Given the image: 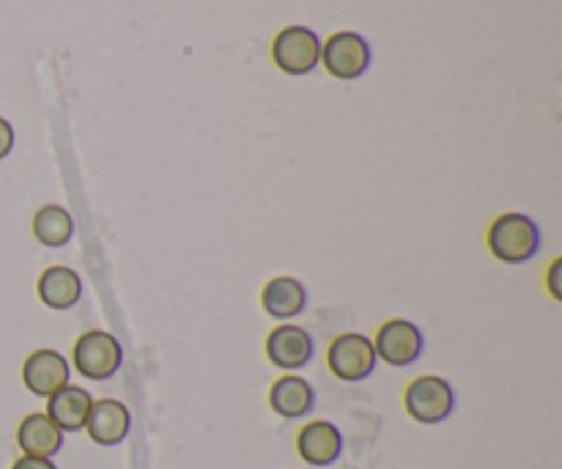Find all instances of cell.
<instances>
[{
	"mask_svg": "<svg viewBox=\"0 0 562 469\" xmlns=\"http://www.w3.org/2000/svg\"><path fill=\"white\" fill-rule=\"evenodd\" d=\"M404 404L412 421L423 423V426H437V423L448 421L456 410L453 384L442 377H417L406 388Z\"/></svg>",
	"mask_w": 562,
	"mask_h": 469,
	"instance_id": "cell-2",
	"label": "cell"
},
{
	"mask_svg": "<svg viewBox=\"0 0 562 469\" xmlns=\"http://www.w3.org/2000/svg\"><path fill=\"white\" fill-rule=\"evenodd\" d=\"M373 349L387 366L406 368L423 355V333L417 330V324L406 322V319H393L379 330Z\"/></svg>",
	"mask_w": 562,
	"mask_h": 469,
	"instance_id": "cell-7",
	"label": "cell"
},
{
	"mask_svg": "<svg viewBox=\"0 0 562 469\" xmlns=\"http://www.w3.org/2000/svg\"><path fill=\"white\" fill-rule=\"evenodd\" d=\"M272 58L285 75H311L322 64V38L311 27L291 25L274 38Z\"/></svg>",
	"mask_w": 562,
	"mask_h": 469,
	"instance_id": "cell-4",
	"label": "cell"
},
{
	"mask_svg": "<svg viewBox=\"0 0 562 469\" xmlns=\"http://www.w3.org/2000/svg\"><path fill=\"white\" fill-rule=\"evenodd\" d=\"M124 362V351L121 344L104 330H91V333L80 335L75 344V368L91 382H104V379L115 377Z\"/></svg>",
	"mask_w": 562,
	"mask_h": 469,
	"instance_id": "cell-3",
	"label": "cell"
},
{
	"mask_svg": "<svg viewBox=\"0 0 562 469\" xmlns=\"http://www.w3.org/2000/svg\"><path fill=\"white\" fill-rule=\"evenodd\" d=\"M560 275H562V258H558V261L552 264V269H549V278H547L549 291H552L554 300H562V280H560Z\"/></svg>",
	"mask_w": 562,
	"mask_h": 469,
	"instance_id": "cell-19",
	"label": "cell"
},
{
	"mask_svg": "<svg viewBox=\"0 0 562 469\" xmlns=\"http://www.w3.org/2000/svg\"><path fill=\"white\" fill-rule=\"evenodd\" d=\"M47 404V417L60 428L64 434L82 432L86 428L88 415H91L93 399L88 390L75 388V384H66L64 390H58L55 395H49Z\"/></svg>",
	"mask_w": 562,
	"mask_h": 469,
	"instance_id": "cell-13",
	"label": "cell"
},
{
	"mask_svg": "<svg viewBox=\"0 0 562 469\" xmlns=\"http://www.w3.org/2000/svg\"><path fill=\"white\" fill-rule=\"evenodd\" d=\"M488 247L503 264H527L541 250V228L527 214H503L488 231Z\"/></svg>",
	"mask_w": 562,
	"mask_h": 469,
	"instance_id": "cell-1",
	"label": "cell"
},
{
	"mask_svg": "<svg viewBox=\"0 0 562 469\" xmlns=\"http://www.w3.org/2000/svg\"><path fill=\"white\" fill-rule=\"evenodd\" d=\"M376 349L371 340L360 333H346L333 340L327 351L329 371L344 382H362L376 371Z\"/></svg>",
	"mask_w": 562,
	"mask_h": 469,
	"instance_id": "cell-5",
	"label": "cell"
},
{
	"mask_svg": "<svg viewBox=\"0 0 562 469\" xmlns=\"http://www.w3.org/2000/svg\"><path fill=\"white\" fill-rule=\"evenodd\" d=\"M82 283L80 275L69 267H49L38 278V300L53 311H69L80 302Z\"/></svg>",
	"mask_w": 562,
	"mask_h": 469,
	"instance_id": "cell-15",
	"label": "cell"
},
{
	"mask_svg": "<svg viewBox=\"0 0 562 469\" xmlns=\"http://www.w3.org/2000/svg\"><path fill=\"white\" fill-rule=\"evenodd\" d=\"M132 428V415L121 401L115 399H102L93 401L91 415L86 421L88 437L93 439L102 448H113V445H121L126 437H130Z\"/></svg>",
	"mask_w": 562,
	"mask_h": 469,
	"instance_id": "cell-10",
	"label": "cell"
},
{
	"mask_svg": "<svg viewBox=\"0 0 562 469\" xmlns=\"http://www.w3.org/2000/svg\"><path fill=\"white\" fill-rule=\"evenodd\" d=\"M313 338L307 330L296 327V324H283V327L272 330L267 338V357L283 371H300L313 360Z\"/></svg>",
	"mask_w": 562,
	"mask_h": 469,
	"instance_id": "cell-9",
	"label": "cell"
},
{
	"mask_svg": "<svg viewBox=\"0 0 562 469\" xmlns=\"http://www.w3.org/2000/svg\"><path fill=\"white\" fill-rule=\"evenodd\" d=\"M296 450H300L302 461H307V465L329 467L344 454V434L335 423L313 421L296 437Z\"/></svg>",
	"mask_w": 562,
	"mask_h": 469,
	"instance_id": "cell-11",
	"label": "cell"
},
{
	"mask_svg": "<svg viewBox=\"0 0 562 469\" xmlns=\"http://www.w3.org/2000/svg\"><path fill=\"white\" fill-rule=\"evenodd\" d=\"M322 60L329 75L338 80H357L371 66V44L360 33L340 31L327 38L322 47Z\"/></svg>",
	"mask_w": 562,
	"mask_h": 469,
	"instance_id": "cell-6",
	"label": "cell"
},
{
	"mask_svg": "<svg viewBox=\"0 0 562 469\" xmlns=\"http://www.w3.org/2000/svg\"><path fill=\"white\" fill-rule=\"evenodd\" d=\"M16 445L25 456H36V459H53L60 448H64V432L55 426L47 417V412H36L27 415L16 428Z\"/></svg>",
	"mask_w": 562,
	"mask_h": 469,
	"instance_id": "cell-12",
	"label": "cell"
},
{
	"mask_svg": "<svg viewBox=\"0 0 562 469\" xmlns=\"http://www.w3.org/2000/svg\"><path fill=\"white\" fill-rule=\"evenodd\" d=\"M33 234L44 247H64L75 236V220L64 206H42L33 217Z\"/></svg>",
	"mask_w": 562,
	"mask_h": 469,
	"instance_id": "cell-17",
	"label": "cell"
},
{
	"mask_svg": "<svg viewBox=\"0 0 562 469\" xmlns=\"http://www.w3.org/2000/svg\"><path fill=\"white\" fill-rule=\"evenodd\" d=\"M11 469H58L53 465V459H36V456H22L14 461Z\"/></svg>",
	"mask_w": 562,
	"mask_h": 469,
	"instance_id": "cell-20",
	"label": "cell"
},
{
	"mask_svg": "<svg viewBox=\"0 0 562 469\" xmlns=\"http://www.w3.org/2000/svg\"><path fill=\"white\" fill-rule=\"evenodd\" d=\"M269 404L285 421H300V417L311 415L313 406H316V390L311 388V382L302 377H289L278 379L272 384V393H269Z\"/></svg>",
	"mask_w": 562,
	"mask_h": 469,
	"instance_id": "cell-14",
	"label": "cell"
},
{
	"mask_svg": "<svg viewBox=\"0 0 562 469\" xmlns=\"http://www.w3.org/2000/svg\"><path fill=\"white\" fill-rule=\"evenodd\" d=\"M261 305L274 319H294L305 311L307 291L296 278H274L263 286Z\"/></svg>",
	"mask_w": 562,
	"mask_h": 469,
	"instance_id": "cell-16",
	"label": "cell"
},
{
	"mask_svg": "<svg viewBox=\"0 0 562 469\" xmlns=\"http://www.w3.org/2000/svg\"><path fill=\"white\" fill-rule=\"evenodd\" d=\"M71 368L64 355L53 349H38L22 366V382L38 399H49L69 384Z\"/></svg>",
	"mask_w": 562,
	"mask_h": 469,
	"instance_id": "cell-8",
	"label": "cell"
},
{
	"mask_svg": "<svg viewBox=\"0 0 562 469\" xmlns=\"http://www.w3.org/2000/svg\"><path fill=\"white\" fill-rule=\"evenodd\" d=\"M14 148V126L5 119H0V159H5Z\"/></svg>",
	"mask_w": 562,
	"mask_h": 469,
	"instance_id": "cell-18",
	"label": "cell"
}]
</instances>
